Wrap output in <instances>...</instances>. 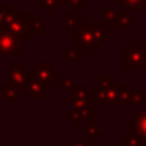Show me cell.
<instances>
[{
  "label": "cell",
  "mask_w": 146,
  "mask_h": 146,
  "mask_svg": "<svg viewBox=\"0 0 146 146\" xmlns=\"http://www.w3.org/2000/svg\"><path fill=\"white\" fill-rule=\"evenodd\" d=\"M17 49V38L14 33H0V54H13Z\"/></svg>",
  "instance_id": "cell-1"
},
{
  "label": "cell",
  "mask_w": 146,
  "mask_h": 146,
  "mask_svg": "<svg viewBox=\"0 0 146 146\" xmlns=\"http://www.w3.org/2000/svg\"><path fill=\"white\" fill-rule=\"evenodd\" d=\"M137 123H138V133L143 137H146V115H140L137 118Z\"/></svg>",
  "instance_id": "cell-2"
}]
</instances>
